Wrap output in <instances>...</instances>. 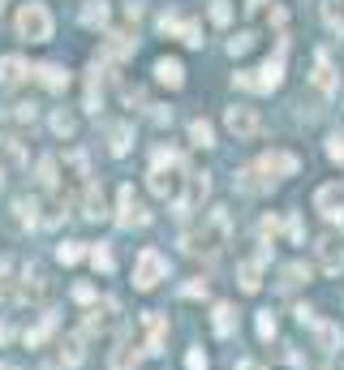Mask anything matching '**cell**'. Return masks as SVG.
I'll return each instance as SVG.
<instances>
[{
  "label": "cell",
  "mask_w": 344,
  "mask_h": 370,
  "mask_svg": "<svg viewBox=\"0 0 344 370\" xmlns=\"http://www.w3.org/2000/svg\"><path fill=\"white\" fill-rule=\"evenodd\" d=\"M82 26H91V31H104V26H108V0H86Z\"/></svg>",
  "instance_id": "5bb4252c"
},
{
  "label": "cell",
  "mask_w": 344,
  "mask_h": 370,
  "mask_svg": "<svg viewBox=\"0 0 344 370\" xmlns=\"http://www.w3.org/2000/svg\"><path fill=\"white\" fill-rule=\"evenodd\" d=\"M314 250H318V267H323L327 276H340L344 271V241L340 237H318Z\"/></svg>",
  "instance_id": "9c48e42d"
},
{
  "label": "cell",
  "mask_w": 344,
  "mask_h": 370,
  "mask_svg": "<svg viewBox=\"0 0 344 370\" xmlns=\"http://www.w3.org/2000/svg\"><path fill=\"white\" fill-rule=\"evenodd\" d=\"M189 142H194V146H215V130L207 125L203 116H198V121H189Z\"/></svg>",
  "instance_id": "d4e9b609"
},
{
  "label": "cell",
  "mask_w": 344,
  "mask_h": 370,
  "mask_svg": "<svg viewBox=\"0 0 344 370\" xmlns=\"http://www.w3.org/2000/svg\"><path fill=\"white\" fill-rule=\"evenodd\" d=\"M52 130H56L61 138H69V134H78V116H73L69 108H56V112H52Z\"/></svg>",
  "instance_id": "cb8c5ba5"
},
{
  "label": "cell",
  "mask_w": 344,
  "mask_h": 370,
  "mask_svg": "<svg viewBox=\"0 0 344 370\" xmlns=\"http://www.w3.org/2000/svg\"><path fill=\"white\" fill-rule=\"evenodd\" d=\"M164 276H168V259L159 250H142L138 254V267H134V284L138 288H155Z\"/></svg>",
  "instance_id": "8992f818"
},
{
  "label": "cell",
  "mask_w": 344,
  "mask_h": 370,
  "mask_svg": "<svg viewBox=\"0 0 344 370\" xmlns=\"http://www.w3.org/2000/svg\"><path fill=\"white\" fill-rule=\"evenodd\" d=\"M318 344H323V349H340V327L336 323H318Z\"/></svg>",
  "instance_id": "e575fe53"
},
{
  "label": "cell",
  "mask_w": 344,
  "mask_h": 370,
  "mask_svg": "<svg viewBox=\"0 0 344 370\" xmlns=\"http://www.w3.org/2000/svg\"><path fill=\"white\" fill-rule=\"evenodd\" d=\"M134 366H138L134 340H130V336H120V340H116V349H112V370H134Z\"/></svg>",
  "instance_id": "9a60e30c"
},
{
  "label": "cell",
  "mask_w": 344,
  "mask_h": 370,
  "mask_svg": "<svg viewBox=\"0 0 344 370\" xmlns=\"http://www.w3.org/2000/svg\"><path fill=\"white\" fill-rule=\"evenodd\" d=\"M35 78L47 86V91H65L69 86V73L61 65H35Z\"/></svg>",
  "instance_id": "7c38bea8"
},
{
  "label": "cell",
  "mask_w": 344,
  "mask_h": 370,
  "mask_svg": "<svg viewBox=\"0 0 344 370\" xmlns=\"http://www.w3.org/2000/svg\"><path fill=\"white\" fill-rule=\"evenodd\" d=\"M100 104H104V91H100V65H95L86 78V112H100Z\"/></svg>",
  "instance_id": "603a6c76"
},
{
  "label": "cell",
  "mask_w": 344,
  "mask_h": 370,
  "mask_svg": "<svg viewBox=\"0 0 344 370\" xmlns=\"http://www.w3.org/2000/svg\"><path fill=\"white\" fill-rule=\"evenodd\" d=\"M314 207L323 211L327 224H336V229L344 233V199H340V185H323V190L314 194Z\"/></svg>",
  "instance_id": "ba28073f"
},
{
  "label": "cell",
  "mask_w": 344,
  "mask_h": 370,
  "mask_svg": "<svg viewBox=\"0 0 344 370\" xmlns=\"http://www.w3.org/2000/svg\"><path fill=\"white\" fill-rule=\"evenodd\" d=\"M211 323H215V336H233L237 332V310L233 306H215Z\"/></svg>",
  "instance_id": "ffe728a7"
},
{
  "label": "cell",
  "mask_w": 344,
  "mask_h": 370,
  "mask_svg": "<svg viewBox=\"0 0 344 370\" xmlns=\"http://www.w3.org/2000/svg\"><path fill=\"white\" fill-rule=\"evenodd\" d=\"M52 327H56V314H43L35 327H26V344H31V349H35V344H43V340H47V332H52Z\"/></svg>",
  "instance_id": "484cf974"
},
{
  "label": "cell",
  "mask_w": 344,
  "mask_h": 370,
  "mask_svg": "<svg viewBox=\"0 0 344 370\" xmlns=\"http://www.w3.org/2000/svg\"><path fill=\"white\" fill-rule=\"evenodd\" d=\"M280 78H284V65H280V56H276V61H263L258 69H241L233 82H237L241 91H276Z\"/></svg>",
  "instance_id": "3957f363"
},
{
  "label": "cell",
  "mask_w": 344,
  "mask_h": 370,
  "mask_svg": "<svg viewBox=\"0 0 344 370\" xmlns=\"http://www.w3.org/2000/svg\"><path fill=\"white\" fill-rule=\"evenodd\" d=\"M189 47H203V31H198V22H181V31H177Z\"/></svg>",
  "instance_id": "8d00e7d4"
},
{
  "label": "cell",
  "mask_w": 344,
  "mask_h": 370,
  "mask_svg": "<svg viewBox=\"0 0 344 370\" xmlns=\"http://www.w3.org/2000/svg\"><path fill=\"white\" fill-rule=\"evenodd\" d=\"M39 185H47V190L56 185V155H43L39 160Z\"/></svg>",
  "instance_id": "1f68e13d"
},
{
  "label": "cell",
  "mask_w": 344,
  "mask_h": 370,
  "mask_svg": "<svg viewBox=\"0 0 344 370\" xmlns=\"http://www.w3.org/2000/svg\"><path fill=\"white\" fill-rule=\"evenodd\" d=\"M258 336H263V340H272V336H276V318H272V310H263V314H258Z\"/></svg>",
  "instance_id": "f35d334b"
},
{
  "label": "cell",
  "mask_w": 344,
  "mask_h": 370,
  "mask_svg": "<svg viewBox=\"0 0 344 370\" xmlns=\"http://www.w3.org/2000/svg\"><path fill=\"white\" fill-rule=\"evenodd\" d=\"M73 298H78V302H95V288L91 284H73Z\"/></svg>",
  "instance_id": "b9f144b4"
},
{
  "label": "cell",
  "mask_w": 344,
  "mask_h": 370,
  "mask_svg": "<svg viewBox=\"0 0 344 370\" xmlns=\"http://www.w3.org/2000/svg\"><path fill=\"white\" fill-rule=\"evenodd\" d=\"M82 254H86V250H82V241H61V250H56V259H61L65 267H69V263H78Z\"/></svg>",
  "instance_id": "836d02e7"
},
{
  "label": "cell",
  "mask_w": 344,
  "mask_h": 370,
  "mask_svg": "<svg viewBox=\"0 0 344 370\" xmlns=\"http://www.w3.org/2000/svg\"><path fill=\"white\" fill-rule=\"evenodd\" d=\"M116 224L120 229H142L146 224V219H151V215H146V207L134 199V185H120V194H116Z\"/></svg>",
  "instance_id": "52a82bcc"
},
{
  "label": "cell",
  "mask_w": 344,
  "mask_h": 370,
  "mask_svg": "<svg viewBox=\"0 0 344 370\" xmlns=\"http://www.w3.org/2000/svg\"><path fill=\"white\" fill-rule=\"evenodd\" d=\"M155 78H159L164 86L177 91V86L185 82V69H181V61H172V56H168V61H159V65H155Z\"/></svg>",
  "instance_id": "e0dca14e"
},
{
  "label": "cell",
  "mask_w": 344,
  "mask_h": 370,
  "mask_svg": "<svg viewBox=\"0 0 344 370\" xmlns=\"http://www.w3.org/2000/svg\"><path fill=\"white\" fill-rule=\"evenodd\" d=\"M0 370H22V366H13V362H0Z\"/></svg>",
  "instance_id": "f6af8a7d"
},
{
  "label": "cell",
  "mask_w": 344,
  "mask_h": 370,
  "mask_svg": "<svg viewBox=\"0 0 344 370\" xmlns=\"http://www.w3.org/2000/svg\"><path fill=\"white\" fill-rule=\"evenodd\" d=\"M22 78H26V61H22V56H5V61H0V82H5V86H17Z\"/></svg>",
  "instance_id": "ac0fdd59"
},
{
  "label": "cell",
  "mask_w": 344,
  "mask_h": 370,
  "mask_svg": "<svg viewBox=\"0 0 344 370\" xmlns=\"http://www.w3.org/2000/svg\"><path fill=\"white\" fill-rule=\"evenodd\" d=\"M130 142H134V130H130V125H112V130H108V151H112V155H125Z\"/></svg>",
  "instance_id": "44dd1931"
},
{
  "label": "cell",
  "mask_w": 344,
  "mask_h": 370,
  "mask_svg": "<svg viewBox=\"0 0 344 370\" xmlns=\"http://www.w3.org/2000/svg\"><path fill=\"white\" fill-rule=\"evenodd\" d=\"M314 86L323 91V95H331V91H336V73H331L327 56H318V65H314Z\"/></svg>",
  "instance_id": "7402d4cb"
},
{
  "label": "cell",
  "mask_w": 344,
  "mask_h": 370,
  "mask_svg": "<svg viewBox=\"0 0 344 370\" xmlns=\"http://www.w3.org/2000/svg\"><path fill=\"white\" fill-rule=\"evenodd\" d=\"M13 211H17V224H39V215H35V211H39V203H35V199H17V203H13Z\"/></svg>",
  "instance_id": "f1b7e54d"
},
{
  "label": "cell",
  "mask_w": 344,
  "mask_h": 370,
  "mask_svg": "<svg viewBox=\"0 0 344 370\" xmlns=\"http://www.w3.org/2000/svg\"><path fill=\"white\" fill-rule=\"evenodd\" d=\"M146 353H164V340H168V318L164 314H146Z\"/></svg>",
  "instance_id": "30bf717a"
},
{
  "label": "cell",
  "mask_w": 344,
  "mask_h": 370,
  "mask_svg": "<svg viewBox=\"0 0 344 370\" xmlns=\"http://www.w3.org/2000/svg\"><path fill=\"white\" fill-rule=\"evenodd\" d=\"M134 47H138V39H134L130 31H116V35H108V47H104V52H108V56H130Z\"/></svg>",
  "instance_id": "d6986e66"
},
{
  "label": "cell",
  "mask_w": 344,
  "mask_h": 370,
  "mask_svg": "<svg viewBox=\"0 0 344 370\" xmlns=\"http://www.w3.org/2000/svg\"><path fill=\"white\" fill-rule=\"evenodd\" d=\"M9 336H13V327H9V323H0V344H5Z\"/></svg>",
  "instance_id": "ee69618b"
},
{
  "label": "cell",
  "mask_w": 344,
  "mask_h": 370,
  "mask_svg": "<svg viewBox=\"0 0 344 370\" xmlns=\"http://www.w3.org/2000/svg\"><path fill=\"white\" fill-rule=\"evenodd\" d=\"M327 155H331L336 164H344V134H331V138H327Z\"/></svg>",
  "instance_id": "ab89813d"
},
{
  "label": "cell",
  "mask_w": 344,
  "mask_h": 370,
  "mask_svg": "<svg viewBox=\"0 0 344 370\" xmlns=\"http://www.w3.org/2000/svg\"><path fill=\"white\" fill-rule=\"evenodd\" d=\"M323 22L331 31H344V0H323Z\"/></svg>",
  "instance_id": "83f0119b"
},
{
  "label": "cell",
  "mask_w": 344,
  "mask_h": 370,
  "mask_svg": "<svg viewBox=\"0 0 344 370\" xmlns=\"http://www.w3.org/2000/svg\"><path fill=\"white\" fill-rule=\"evenodd\" d=\"M250 47H254V31H241L237 39H228V52H233V56H245Z\"/></svg>",
  "instance_id": "d590c367"
},
{
  "label": "cell",
  "mask_w": 344,
  "mask_h": 370,
  "mask_svg": "<svg viewBox=\"0 0 344 370\" xmlns=\"http://www.w3.org/2000/svg\"><path fill=\"white\" fill-rule=\"evenodd\" d=\"M91 267H95V271H112V267H116V259H112L108 245H91Z\"/></svg>",
  "instance_id": "f546056e"
},
{
  "label": "cell",
  "mask_w": 344,
  "mask_h": 370,
  "mask_svg": "<svg viewBox=\"0 0 344 370\" xmlns=\"http://www.w3.org/2000/svg\"><path fill=\"white\" fill-rule=\"evenodd\" d=\"M43 271L39 267H26V276H22V288H17V298L22 302H35V298H43Z\"/></svg>",
  "instance_id": "8fae6325"
},
{
  "label": "cell",
  "mask_w": 344,
  "mask_h": 370,
  "mask_svg": "<svg viewBox=\"0 0 344 370\" xmlns=\"http://www.w3.org/2000/svg\"><path fill=\"white\" fill-rule=\"evenodd\" d=\"M0 190H5V168H0Z\"/></svg>",
  "instance_id": "7dc6e473"
},
{
  "label": "cell",
  "mask_w": 344,
  "mask_h": 370,
  "mask_svg": "<svg viewBox=\"0 0 344 370\" xmlns=\"http://www.w3.org/2000/svg\"><path fill=\"white\" fill-rule=\"evenodd\" d=\"M211 22L215 26H228L233 22V0H211Z\"/></svg>",
  "instance_id": "4dcf8cb0"
},
{
  "label": "cell",
  "mask_w": 344,
  "mask_h": 370,
  "mask_svg": "<svg viewBox=\"0 0 344 370\" xmlns=\"http://www.w3.org/2000/svg\"><path fill=\"white\" fill-rule=\"evenodd\" d=\"M17 35L26 43H47L52 39V13H47V5H39V0L22 5L17 9Z\"/></svg>",
  "instance_id": "7a4b0ae2"
},
{
  "label": "cell",
  "mask_w": 344,
  "mask_h": 370,
  "mask_svg": "<svg viewBox=\"0 0 344 370\" xmlns=\"http://www.w3.org/2000/svg\"><path fill=\"white\" fill-rule=\"evenodd\" d=\"M198 293H207V284H203V280H194V284H185V298H198Z\"/></svg>",
  "instance_id": "7bdbcfd3"
},
{
  "label": "cell",
  "mask_w": 344,
  "mask_h": 370,
  "mask_svg": "<svg viewBox=\"0 0 344 370\" xmlns=\"http://www.w3.org/2000/svg\"><path fill=\"white\" fill-rule=\"evenodd\" d=\"M297 168H302V160L292 155V151H267L254 172H263L267 185H272V181H284V177H297Z\"/></svg>",
  "instance_id": "5b68a950"
},
{
  "label": "cell",
  "mask_w": 344,
  "mask_h": 370,
  "mask_svg": "<svg viewBox=\"0 0 344 370\" xmlns=\"http://www.w3.org/2000/svg\"><path fill=\"white\" fill-rule=\"evenodd\" d=\"M224 125H228V134H233L237 142H245V138H258V134H263V116H258V108L233 104V108L224 112Z\"/></svg>",
  "instance_id": "277c9868"
},
{
  "label": "cell",
  "mask_w": 344,
  "mask_h": 370,
  "mask_svg": "<svg viewBox=\"0 0 344 370\" xmlns=\"http://www.w3.org/2000/svg\"><path fill=\"white\" fill-rule=\"evenodd\" d=\"M82 215H86V219H104V215H108L104 190H100V185H86V194H82Z\"/></svg>",
  "instance_id": "4fadbf2b"
},
{
  "label": "cell",
  "mask_w": 344,
  "mask_h": 370,
  "mask_svg": "<svg viewBox=\"0 0 344 370\" xmlns=\"http://www.w3.org/2000/svg\"><path fill=\"white\" fill-rule=\"evenodd\" d=\"M0 9H5V0H0Z\"/></svg>",
  "instance_id": "c3c4849f"
},
{
  "label": "cell",
  "mask_w": 344,
  "mask_h": 370,
  "mask_svg": "<svg viewBox=\"0 0 344 370\" xmlns=\"http://www.w3.org/2000/svg\"><path fill=\"white\" fill-rule=\"evenodd\" d=\"M302 280H310V271H306L302 263H288V267H284V280H280V284H284V288H297Z\"/></svg>",
  "instance_id": "d6a6232c"
},
{
  "label": "cell",
  "mask_w": 344,
  "mask_h": 370,
  "mask_svg": "<svg viewBox=\"0 0 344 370\" xmlns=\"http://www.w3.org/2000/svg\"><path fill=\"white\" fill-rule=\"evenodd\" d=\"M233 185H237L241 194H258V190H267V181H258V172H254V168L237 172V177H233Z\"/></svg>",
  "instance_id": "4316f807"
},
{
  "label": "cell",
  "mask_w": 344,
  "mask_h": 370,
  "mask_svg": "<svg viewBox=\"0 0 344 370\" xmlns=\"http://www.w3.org/2000/svg\"><path fill=\"white\" fill-rule=\"evenodd\" d=\"M263 263H267V250H258V259H250V263H241V288L245 293H258V271H263Z\"/></svg>",
  "instance_id": "2e32d148"
},
{
  "label": "cell",
  "mask_w": 344,
  "mask_h": 370,
  "mask_svg": "<svg viewBox=\"0 0 344 370\" xmlns=\"http://www.w3.org/2000/svg\"><path fill=\"white\" fill-rule=\"evenodd\" d=\"M185 366H189V370H207V353H203V349H189Z\"/></svg>",
  "instance_id": "60d3db41"
},
{
  "label": "cell",
  "mask_w": 344,
  "mask_h": 370,
  "mask_svg": "<svg viewBox=\"0 0 344 370\" xmlns=\"http://www.w3.org/2000/svg\"><path fill=\"white\" fill-rule=\"evenodd\" d=\"M245 9H263V0H250V5H245Z\"/></svg>",
  "instance_id": "bcb514c9"
},
{
  "label": "cell",
  "mask_w": 344,
  "mask_h": 370,
  "mask_svg": "<svg viewBox=\"0 0 344 370\" xmlns=\"http://www.w3.org/2000/svg\"><path fill=\"white\" fill-rule=\"evenodd\" d=\"M9 116H13V121H17V125H26V121H35V104H31V100H17V104H13V112H9Z\"/></svg>",
  "instance_id": "74e56055"
},
{
  "label": "cell",
  "mask_w": 344,
  "mask_h": 370,
  "mask_svg": "<svg viewBox=\"0 0 344 370\" xmlns=\"http://www.w3.org/2000/svg\"><path fill=\"white\" fill-rule=\"evenodd\" d=\"M228 211L224 207H211V215L203 219V224H194L181 241H185V250L189 254H203V259H215L219 250H224L228 245Z\"/></svg>",
  "instance_id": "6da1fadb"
}]
</instances>
